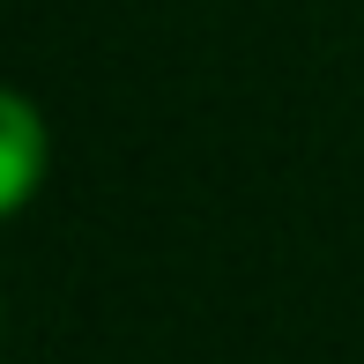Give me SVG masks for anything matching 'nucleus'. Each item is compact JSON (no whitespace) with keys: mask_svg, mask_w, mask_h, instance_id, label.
Masks as SVG:
<instances>
[{"mask_svg":"<svg viewBox=\"0 0 364 364\" xmlns=\"http://www.w3.org/2000/svg\"><path fill=\"white\" fill-rule=\"evenodd\" d=\"M45 156H53V134H45V112L30 105L23 90H0V216L38 193Z\"/></svg>","mask_w":364,"mask_h":364,"instance_id":"obj_1","label":"nucleus"}]
</instances>
